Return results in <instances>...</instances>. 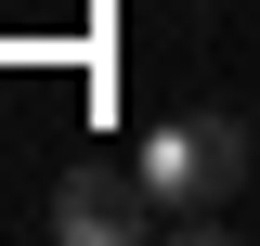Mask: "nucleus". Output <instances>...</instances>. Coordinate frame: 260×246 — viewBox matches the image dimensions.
<instances>
[{"instance_id": "nucleus-1", "label": "nucleus", "mask_w": 260, "mask_h": 246, "mask_svg": "<svg viewBox=\"0 0 260 246\" xmlns=\"http://www.w3.org/2000/svg\"><path fill=\"white\" fill-rule=\"evenodd\" d=\"M130 169H143V194H156L169 233H208V220L234 208V182H247V117H234V104H169V117L130 143Z\"/></svg>"}, {"instance_id": "nucleus-2", "label": "nucleus", "mask_w": 260, "mask_h": 246, "mask_svg": "<svg viewBox=\"0 0 260 246\" xmlns=\"http://www.w3.org/2000/svg\"><path fill=\"white\" fill-rule=\"evenodd\" d=\"M39 233L52 246H130V233H169L156 194H143V169H117V155H78L52 182V208H39Z\"/></svg>"}]
</instances>
